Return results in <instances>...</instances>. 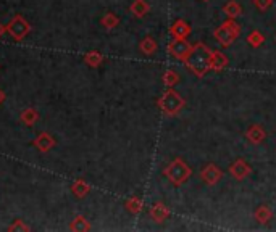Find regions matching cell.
Returning a JSON list of instances; mask_svg holds the SVG:
<instances>
[{
    "label": "cell",
    "instance_id": "obj_1",
    "mask_svg": "<svg viewBox=\"0 0 276 232\" xmlns=\"http://www.w3.org/2000/svg\"><path fill=\"white\" fill-rule=\"evenodd\" d=\"M210 55H212L210 49L204 42H197L193 45V49H191L189 55L184 60V63L197 77H204L210 71Z\"/></svg>",
    "mask_w": 276,
    "mask_h": 232
},
{
    "label": "cell",
    "instance_id": "obj_2",
    "mask_svg": "<svg viewBox=\"0 0 276 232\" xmlns=\"http://www.w3.org/2000/svg\"><path fill=\"white\" fill-rule=\"evenodd\" d=\"M163 174L173 185L179 187V185L186 184V181L193 176V169L189 168V165L184 163L181 158H174L171 163L163 169Z\"/></svg>",
    "mask_w": 276,
    "mask_h": 232
},
{
    "label": "cell",
    "instance_id": "obj_3",
    "mask_svg": "<svg viewBox=\"0 0 276 232\" xmlns=\"http://www.w3.org/2000/svg\"><path fill=\"white\" fill-rule=\"evenodd\" d=\"M239 34H241V26L237 25L233 18H229L225 23H221V25L213 31L215 41H218V44L223 45V47L233 45L236 42V39L239 37Z\"/></svg>",
    "mask_w": 276,
    "mask_h": 232
},
{
    "label": "cell",
    "instance_id": "obj_4",
    "mask_svg": "<svg viewBox=\"0 0 276 232\" xmlns=\"http://www.w3.org/2000/svg\"><path fill=\"white\" fill-rule=\"evenodd\" d=\"M158 106L166 116H178L184 110V106H186V100H184L173 87H170L162 97H160Z\"/></svg>",
    "mask_w": 276,
    "mask_h": 232
},
{
    "label": "cell",
    "instance_id": "obj_5",
    "mask_svg": "<svg viewBox=\"0 0 276 232\" xmlns=\"http://www.w3.org/2000/svg\"><path fill=\"white\" fill-rule=\"evenodd\" d=\"M191 49H193V44H191L188 39H174V41L168 44V53L179 61L186 60Z\"/></svg>",
    "mask_w": 276,
    "mask_h": 232
},
{
    "label": "cell",
    "instance_id": "obj_6",
    "mask_svg": "<svg viewBox=\"0 0 276 232\" xmlns=\"http://www.w3.org/2000/svg\"><path fill=\"white\" fill-rule=\"evenodd\" d=\"M221 176H223V171H221V169L215 163H209L207 166H204V169L201 171V177L207 185L218 184V181L221 179Z\"/></svg>",
    "mask_w": 276,
    "mask_h": 232
},
{
    "label": "cell",
    "instance_id": "obj_7",
    "mask_svg": "<svg viewBox=\"0 0 276 232\" xmlns=\"http://www.w3.org/2000/svg\"><path fill=\"white\" fill-rule=\"evenodd\" d=\"M228 169H229V174H231L234 179H237V181L245 179V177L252 173V168L247 165V161L242 160V158L236 160L234 163H231V166H229Z\"/></svg>",
    "mask_w": 276,
    "mask_h": 232
},
{
    "label": "cell",
    "instance_id": "obj_8",
    "mask_svg": "<svg viewBox=\"0 0 276 232\" xmlns=\"http://www.w3.org/2000/svg\"><path fill=\"white\" fill-rule=\"evenodd\" d=\"M245 137H247V141L250 144L258 145L266 139V131H265L263 126H260V125H252L247 131H245Z\"/></svg>",
    "mask_w": 276,
    "mask_h": 232
},
{
    "label": "cell",
    "instance_id": "obj_9",
    "mask_svg": "<svg viewBox=\"0 0 276 232\" xmlns=\"http://www.w3.org/2000/svg\"><path fill=\"white\" fill-rule=\"evenodd\" d=\"M191 33H193V29H191L189 23H186L184 20H176L170 28V34L174 39H188Z\"/></svg>",
    "mask_w": 276,
    "mask_h": 232
},
{
    "label": "cell",
    "instance_id": "obj_10",
    "mask_svg": "<svg viewBox=\"0 0 276 232\" xmlns=\"http://www.w3.org/2000/svg\"><path fill=\"white\" fill-rule=\"evenodd\" d=\"M229 65V60L223 52L213 50L210 55V69L212 71H223V69Z\"/></svg>",
    "mask_w": 276,
    "mask_h": 232
},
{
    "label": "cell",
    "instance_id": "obj_11",
    "mask_svg": "<svg viewBox=\"0 0 276 232\" xmlns=\"http://www.w3.org/2000/svg\"><path fill=\"white\" fill-rule=\"evenodd\" d=\"M170 208H168L165 203H155L150 208V218L155 222H163L165 219L170 218Z\"/></svg>",
    "mask_w": 276,
    "mask_h": 232
},
{
    "label": "cell",
    "instance_id": "obj_12",
    "mask_svg": "<svg viewBox=\"0 0 276 232\" xmlns=\"http://www.w3.org/2000/svg\"><path fill=\"white\" fill-rule=\"evenodd\" d=\"M254 216H255L257 222L266 224L268 221L273 218V210L268 205H262V206H258L257 210H255V214Z\"/></svg>",
    "mask_w": 276,
    "mask_h": 232
},
{
    "label": "cell",
    "instance_id": "obj_13",
    "mask_svg": "<svg viewBox=\"0 0 276 232\" xmlns=\"http://www.w3.org/2000/svg\"><path fill=\"white\" fill-rule=\"evenodd\" d=\"M223 12L228 15L229 18H237V17H241L242 15V7H241V4L239 2H236V0H229V2L223 7Z\"/></svg>",
    "mask_w": 276,
    "mask_h": 232
},
{
    "label": "cell",
    "instance_id": "obj_14",
    "mask_svg": "<svg viewBox=\"0 0 276 232\" xmlns=\"http://www.w3.org/2000/svg\"><path fill=\"white\" fill-rule=\"evenodd\" d=\"M149 10H150V7H149L147 2H145V0H134L133 5H131V12L136 15L137 18L145 17V15L149 13Z\"/></svg>",
    "mask_w": 276,
    "mask_h": 232
},
{
    "label": "cell",
    "instance_id": "obj_15",
    "mask_svg": "<svg viewBox=\"0 0 276 232\" xmlns=\"http://www.w3.org/2000/svg\"><path fill=\"white\" fill-rule=\"evenodd\" d=\"M263 42H265V36L260 33V31H252V33H249L247 44L250 45V47L258 49V47H262Z\"/></svg>",
    "mask_w": 276,
    "mask_h": 232
},
{
    "label": "cell",
    "instance_id": "obj_16",
    "mask_svg": "<svg viewBox=\"0 0 276 232\" xmlns=\"http://www.w3.org/2000/svg\"><path fill=\"white\" fill-rule=\"evenodd\" d=\"M179 81H181V76L178 73L173 71V69H166L163 74V82L166 87H174L176 84H179Z\"/></svg>",
    "mask_w": 276,
    "mask_h": 232
},
{
    "label": "cell",
    "instance_id": "obj_17",
    "mask_svg": "<svg viewBox=\"0 0 276 232\" xmlns=\"http://www.w3.org/2000/svg\"><path fill=\"white\" fill-rule=\"evenodd\" d=\"M141 50L145 55H153V52L157 50V42L153 37H145L144 41L141 42Z\"/></svg>",
    "mask_w": 276,
    "mask_h": 232
},
{
    "label": "cell",
    "instance_id": "obj_18",
    "mask_svg": "<svg viewBox=\"0 0 276 232\" xmlns=\"http://www.w3.org/2000/svg\"><path fill=\"white\" fill-rule=\"evenodd\" d=\"M126 208L131 213H139L141 210H142V202H141V198H131L129 202L126 203Z\"/></svg>",
    "mask_w": 276,
    "mask_h": 232
},
{
    "label": "cell",
    "instance_id": "obj_19",
    "mask_svg": "<svg viewBox=\"0 0 276 232\" xmlns=\"http://www.w3.org/2000/svg\"><path fill=\"white\" fill-rule=\"evenodd\" d=\"M254 5L260 12H266L268 9H271L273 0H254Z\"/></svg>",
    "mask_w": 276,
    "mask_h": 232
},
{
    "label": "cell",
    "instance_id": "obj_20",
    "mask_svg": "<svg viewBox=\"0 0 276 232\" xmlns=\"http://www.w3.org/2000/svg\"><path fill=\"white\" fill-rule=\"evenodd\" d=\"M117 21H118V20L115 18L113 15H109V17L105 18V25L109 26V28H112V26H115V25H117Z\"/></svg>",
    "mask_w": 276,
    "mask_h": 232
},
{
    "label": "cell",
    "instance_id": "obj_21",
    "mask_svg": "<svg viewBox=\"0 0 276 232\" xmlns=\"http://www.w3.org/2000/svg\"><path fill=\"white\" fill-rule=\"evenodd\" d=\"M204 2H209V0H204Z\"/></svg>",
    "mask_w": 276,
    "mask_h": 232
}]
</instances>
